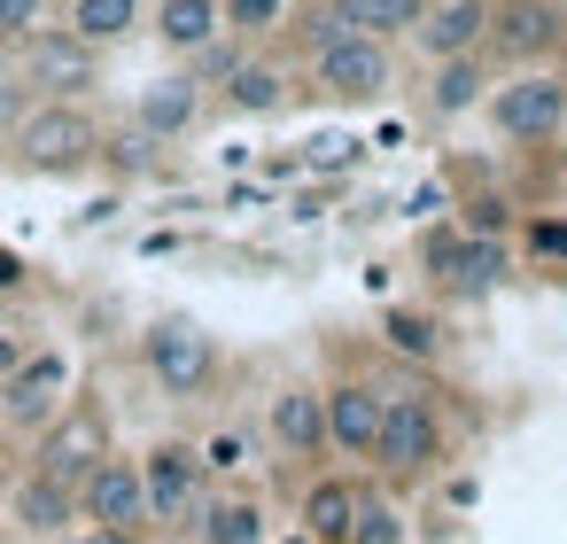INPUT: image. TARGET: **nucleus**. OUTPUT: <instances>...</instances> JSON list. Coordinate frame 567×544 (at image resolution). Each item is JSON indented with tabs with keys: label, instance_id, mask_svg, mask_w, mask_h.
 I'll use <instances>...</instances> for the list:
<instances>
[{
	"label": "nucleus",
	"instance_id": "obj_6",
	"mask_svg": "<svg viewBox=\"0 0 567 544\" xmlns=\"http://www.w3.org/2000/svg\"><path fill=\"white\" fill-rule=\"evenodd\" d=\"M381 420H389V381H381V373H334V381H327V451H334V459L373 466Z\"/></svg>",
	"mask_w": 567,
	"mask_h": 544
},
{
	"label": "nucleus",
	"instance_id": "obj_33",
	"mask_svg": "<svg viewBox=\"0 0 567 544\" xmlns=\"http://www.w3.org/2000/svg\"><path fill=\"white\" fill-rule=\"evenodd\" d=\"M17 288H24V265H17L9 249H0V296H17Z\"/></svg>",
	"mask_w": 567,
	"mask_h": 544
},
{
	"label": "nucleus",
	"instance_id": "obj_36",
	"mask_svg": "<svg viewBox=\"0 0 567 544\" xmlns=\"http://www.w3.org/2000/svg\"><path fill=\"white\" fill-rule=\"evenodd\" d=\"M0 311H9V296H0Z\"/></svg>",
	"mask_w": 567,
	"mask_h": 544
},
{
	"label": "nucleus",
	"instance_id": "obj_7",
	"mask_svg": "<svg viewBox=\"0 0 567 544\" xmlns=\"http://www.w3.org/2000/svg\"><path fill=\"white\" fill-rule=\"evenodd\" d=\"M141 366L164 397H203L218 381V342L195 327V319H156L141 335Z\"/></svg>",
	"mask_w": 567,
	"mask_h": 544
},
{
	"label": "nucleus",
	"instance_id": "obj_26",
	"mask_svg": "<svg viewBox=\"0 0 567 544\" xmlns=\"http://www.w3.org/2000/svg\"><path fill=\"white\" fill-rule=\"evenodd\" d=\"M350 544H404V513L373 490V497H365V513H358V528H350Z\"/></svg>",
	"mask_w": 567,
	"mask_h": 544
},
{
	"label": "nucleus",
	"instance_id": "obj_10",
	"mask_svg": "<svg viewBox=\"0 0 567 544\" xmlns=\"http://www.w3.org/2000/svg\"><path fill=\"white\" fill-rule=\"evenodd\" d=\"M265 435H272V451L280 459H327V381H303V373H288L272 397H265Z\"/></svg>",
	"mask_w": 567,
	"mask_h": 544
},
{
	"label": "nucleus",
	"instance_id": "obj_31",
	"mask_svg": "<svg viewBox=\"0 0 567 544\" xmlns=\"http://www.w3.org/2000/svg\"><path fill=\"white\" fill-rule=\"evenodd\" d=\"M24 358H32V350H24V335L0 327V381H17V373H24Z\"/></svg>",
	"mask_w": 567,
	"mask_h": 544
},
{
	"label": "nucleus",
	"instance_id": "obj_12",
	"mask_svg": "<svg viewBox=\"0 0 567 544\" xmlns=\"http://www.w3.org/2000/svg\"><path fill=\"white\" fill-rule=\"evenodd\" d=\"M79 513H86V528H156L141 459L110 451V459H102V466L86 474V490H79Z\"/></svg>",
	"mask_w": 567,
	"mask_h": 544
},
{
	"label": "nucleus",
	"instance_id": "obj_11",
	"mask_svg": "<svg viewBox=\"0 0 567 544\" xmlns=\"http://www.w3.org/2000/svg\"><path fill=\"white\" fill-rule=\"evenodd\" d=\"M559 40H567V9H559V0H497V17H489V55H505L513 71L551 63Z\"/></svg>",
	"mask_w": 567,
	"mask_h": 544
},
{
	"label": "nucleus",
	"instance_id": "obj_8",
	"mask_svg": "<svg viewBox=\"0 0 567 544\" xmlns=\"http://www.w3.org/2000/svg\"><path fill=\"white\" fill-rule=\"evenodd\" d=\"M117 443H110V420H102V404L94 397H71L63 404V420L55 428H40V474L48 482H63V490H86V474L110 459Z\"/></svg>",
	"mask_w": 567,
	"mask_h": 544
},
{
	"label": "nucleus",
	"instance_id": "obj_32",
	"mask_svg": "<svg viewBox=\"0 0 567 544\" xmlns=\"http://www.w3.org/2000/svg\"><path fill=\"white\" fill-rule=\"evenodd\" d=\"M79 544H148V528H79Z\"/></svg>",
	"mask_w": 567,
	"mask_h": 544
},
{
	"label": "nucleus",
	"instance_id": "obj_29",
	"mask_svg": "<svg viewBox=\"0 0 567 544\" xmlns=\"http://www.w3.org/2000/svg\"><path fill=\"white\" fill-rule=\"evenodd\" d=\"M203 459H210V474L226 482V474H241V459H249V443H241V435L226 428V435H210V443H203Z\"/></svg>",
	"mask_w": 567,
	"mask_h": 544
},
{
	"label": "nucleus",
	"instance_id": "obj_4",
	"mask_svg": "<svg viewBox=\"0 0 567 544\" xmlns=\"http://www.w3.org/2000/svg\"><path fill=\"white\" fill-rule=\"evenodd\" d=\"M396 79V55L389 40H365V32H334L311 48V94L327 102H381Z\"/></svg>",
	"mask_w": 567,
	"mask_h": 544
},
{
	"label": "nucleus",
	"instance_id": "obj_15",
	"mask_svg": "<svg viewBox=\"0 0 567 544\" xmlns=\"http://www.w3.org/2000/svg\"><path fill=\"white\" fill-rule=\"evenodd\" d=\"M365 497H373V490H365L358 474H311V482H303L296 521H303V536H311V544H350V528H358Z\"/></svg>",
	"mask_w": 567,
	"mask_h": 544
},
{
	"label": "nucleus",
	"instance_id": "obj_3",
	"mask_svg": "<svg viewBox=\"0 0 567 544\" xmlns=\"http://www.w3.org/2000/svg\"><path fill=\"white\" fill-rule=\"evenodd\" d=\"M141 474H148V513H156V528H195L203 497L218 490V474H210L203 443H187V435L148 443V451H141Z\"/></svg>",
	"mask_w": 567,
	"mask_h": 544
},
{
	"label": "nucleus",
	"instance_id": "obj_28",
	"mask_svg": "<svg viewBox=\"0 0 567 544\" xmlns=\"http://www.w3.org/2000/svg\"><path fill=\"white\" fill-rule=\"evenodd\" d=\"M40 9H48V0H0V40H32Z\"/></svg>",
	"mask_w": 567,
	"mask_h": 544
},
{
	"label": "nucleus",
	"instance_id": "obj_17",
	"mask_svg": "<svg viewBox=\"0 0 567 544\" xmlns=\"http://www.w3.org/2000/svg\"><path fill=\"white\" fill-rule=\"evenodd\" d=\"M63 404H71V366H63L55 350L24 358V373L9 381V420H17V428H55Z\"/></svg>",
	"mask_w": 567,
	"mask_h": 544
},
{
	"label": "nucleus",
	"instance_id": "obj_22",
	"mask_svg": "<svg viewBox=\"0 0 567 544\" xmlns=\"http://www.w3.org/2000/svg\"><path fill=\"white\" fill-rule=\"evenodd\" d=\"M218 86H226V110H241V117H272V110H288V71L265 63V55H241Z\"/></svg>",
	"mask_w": 567,
	"mask_h": 544
},
{
	"label": "nucleus",
	"instance_id": "obj_24",
	"mask_svg": "<svg viewBox=\"0 0 567 544\" xmlns=\"http://www.w3.org/2000/svg\"><path fill=\"white\" fill-rule=\"evenodd\" d=\"M71 32L86 48H117L125 32H141V0H71Z\"/></svg>",
	"mask_w": 567,
	"mask_h": 544
},
{
	"label": "nucleus",
	"instance_id": "obj_5",
	"mask_svg": "<svg viewBox=\"0 0 567 544\" xmlns=\"http://www.w3.org/2000/svg\"><path fill=\"white\" fill-rule=\"evenodd\" d=\"M505 249H497V234H466V226H435L427 242H420V273L443 288V296H489V288H505Z\"/></svg>",
	"mask_w": 567,
	"mask_h": 544
},
{
	"label": "nucleus",
	"instance_id": "obj_20",
	"mask_svg": "<svg viewBox=\"0 0 567 544\" xmlns=\"http://www.w3.org/2000/svg\"><path fill=\"white\" fill-rule=\"evenodd\" d=\"M187 536L195 544H265V505L249 490H210Z\"/></svg>",
	"mask_w": 567,
	"mask_h": 544
},
{
	"label": "nucleus",
	"instance_id": "obj_2",
	"mask_svg": "<svg viewBox=\"0 0 567 544\" xmlns=\"http://www.w3.org/2000/svg\"><path fill=\"white\" fill-rule=\"evenodd\" d=\"M489 125H497V141H513V148H536V141H559L567 133V79L559 71H513V79H497L489 86Z\"/></svg>",
	"mask_w": 567,
	"mask_h": 544
},
{
	"label": "nucleus",
	"instance_id": "obj_30",
	"mask_svg": "<svg viewBox=\"0 0 567 544\" xmlns=\"http://www.w3.org/2000/svg\"><path fill=\"white\" fill-rule=\"evenodd\" d=\"M528 249H536V257H567V211H559V218H536V226H528Z\"/></svg>",
	"mask_w": 567,
	"mask_h": 544
},
{
	"label": "nucleus",
	"instance_id": "obj_27",
	"mask_svg": "<svg viewBox=\"0 0 567 544\" xmlns=\"http://www.w3.org/2000/svg\"><path fill=\"white\" fill-rule=\"evenodd\" d=\"M389 350H404V358H435L443 342H435V319H420V311H389Z\"/></svg>",
	"mask_w": 567,
	"mask_h": 544
},
{
	"label": "nucleus",
	"instance_id": "obj_9",
	"mask_svg": "<svg viewBox=\"0 0 567 544\" xmlns=\"http://www.w3.org/2000/svg\"><path fill=\"white\" fill-rule=\"evenodd\" d=\"M94 148H102V133H94V117L71 110V102H48V110H32V117L17 125V164H24V172H86Z\"/></svg>",
	"mask_w": 567,
	"mask_h": 544
},
{
	"label": "nucleus",
	"instance_id": "obj_1",
	"mask_svg": "<svg viewBox=\"0 0 567 544\" xmlns=\"http://www.w3.org/2000/svg\"><path fill=\"white\" fill-rule=\"evenodd\" d=\"M451 451V420H443V397L427 381H389V420H381V451H373V474L381 482H427Z\"/></svg>",
	"mask_w": 567,
	"mask_h": 544
},
{
	"label": "nucleus",
	"instance_id": "obj_21",
	"mask_svg": "<svg viewBox=\"0 0 567 544\" xmlns=\"http://www.w3.org/2000/svg\"><path fill=\"white\" fill-rule=\"evenodd\" d=\"M133 117H141V133L179 141V133H195V117H203V86H195V79H156V86H141Z\"/></svg>",
	"mask_w": 567,
	"mask_h": 544
},
{
	"label": "nucleus",
	"instance_id": "obj_16",
	"mask_svg": "<svg viewBox=\"0 0 567 544\" xmlns=\"http://www.w3.org/2000/svg\"><path fill=\"white\" fill-rule=\"evenodd\" d=\"M94 55L102 48H86L71 24L63 32H32L24 40V79L32 86H55V94H79V86H94Z\"/></svg>",
	"mask_w": 567,
	"mask_h": 544
},
{
	"label": "nucleus",
	"instance_id": "obj_13",
	"mask_svg": "<svg viewBox=\"0 0 567 544\" xmlns=\"http://www.w3.org/2000/svg\"><path fill=\"white\" fill-rule=\"evenodd\" d=\"M435 0H319V17L303 24V40H334V32H365V40H412L427 24Z\"/></svg>",
	"mask_w": 567,
	"mask_h": 544
},
{
	"label": "nucleus",
	"instance_id": "obj_35",
	"mask_svg": "<svg viewBox=\"0 0 567 544\" xmlns=\"http://www.w3.org/2000/svg\"><path fill=\"white\" fill-rule=\"evenodd\" d=\"M559 211H567V179H559Z\"/></svg>",
	"mask_w": 567,
	"mask_h": 544
},
{
	"label": "nucleus",
	"instance_id": "obj_23",
	"mask_svg": "<svg viewBox=\"0 0 567 544\" xmlns=\"http://www.w3.org/2000/svg\"><path fill=\"white\" fill-rule=\"evenodd\" d=\"M474 102H489V55H451L427 79V110L435 117H466Z\"/></svg>",
	"mask_w": 567,
	"mask_h": 544
},
{
	"label": "nucleus",
	"instance_id": "obj_25",
	"mask_svg": "<svg viewBox=\"0 0 567 544\" xmlns=\"http://www.w3.org/2000/svg\"><path fill=\"white\" fill-rule=\"evenodd\" d=\"M280 24H288V0H226V32H241V40H265Z\"/></svg>",
	"mask_w": 567,
	"mask_h": 544
},
{
	"label": "nucleus",
	"instance_id": "obj_14",
	"mask_svg": "<svg viewBox=\"0 0 567 544\" xmlns=\"http://www.w3.org/2000/svg\"><path fill=\"white\" fill-rule=\"evenodd\" d=\"M489 17L497 0H435L427 24L412 32L427 63H451V55H489Z\"/></svg>",
	"mask_w": 567,
	"mask_h": 544
},
{
	"label": "nucleus",
	"instance_id": "obj_19",
	"mask_svg": "<svg viewBox=\"0 0 567 544\" xmlns=\"http://www.w3.org/2000/svg\"><path fill=\"white\" fill-rule=\"evenodd\" d=\"M156 40L172 55H210L226 40V0H156Z\"/></svg>",
	"mask_w": 567,
	"mask_h": 544
},
{
	"label": "nucleus",
	"instance_id": "obj_34",
	"mask_svg": "<svg viewBox=\"0 0 567 544\" xmlns=\"http://www.w3.org/2000/svg\"><path fill=\"white\" fill-rule=\"evenodd\" d=\"M17 536H24V528H17V521H0V544H17Z\"/></svg>",
	"mask_w": 567,
	"mask_h": 544
},
{
	"label": "nucleus",
	"instance_id": "obj_18",
	"mask_svg": "<svg viewBox=\"0 0 567 544\" xmlns=\"http://www.w3.org/2000/svg\"><path fill=\"white\" fill-rule=\"evenodd\" d=\"M9 521H17L24 536H48V544H55V536H79L86 513H79V490H63V482H48V474L32 466V474L17 482V497H9Z\"/></svg>",
	"mask_w": 567,
	"mask_h": 544
}]
</instances>
